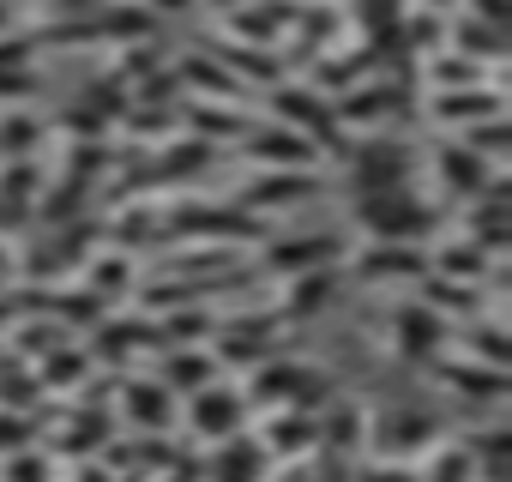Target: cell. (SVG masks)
<instances>
[{"instance_id":"6da1fadb","label":"cell","mask_w":512,"mask_h":482,"mask_svg":"<svg viewBox=\"0 0 512 482\" xmlns=\"http://www.w3.org/2000/svg\"><path fill=\"white\" fill-rule=\"evenodd\" d=\"M440 350H446V314H434L428 302H404L398 320H392V356L416 362V368H434Z\"/></svg>"},{"instance_id":"7a4b0ae2","label":"cell","mask_w":512,"mask_h":482,"mask_svg":"<svg viewBox=\"0 0 512 482\" xmlns=\"http://www.w3.org/2000/svg\"><path fill=\"white\" fill-rule=\"evenodd\" d=\"M187 398H193L187 428H193L199 440H229V434H241V416H247V398H241V392H229L223 380H211V386H199V392H187Z\"/></svg>"},{"instance_id":"3957f363","label":"cell","mask_w":512,"mask_h":482,"mask_svg":"<svg viewBox=\"0 0 512 482\" xmlns=\"http://www.w3.org/2000/svg\"><path fill=\"white\" fill-rule=\"evenodd\" d=\"M338 254H344L338 229L332 235H290V241H278V248H266V272L296 278V272H314V266H338Z\"/></svg>"},{"instance_id":"277c9868","label":"cell","mask_w":512,"mask_h":482,"mask_svg":"<svg viewBox=\"0 0 512 482\" xmlns=\"http://www.w3.org/2000/svg\"><path fill=\"white\" fill-rule=\"evenodd\" d=\"M434 169H440V187H446V193H458V199H476V193L500 175V169H494L488 157H476L464 139L440 145V151H434Z\"/></svg>"},{"instance_id":"5b68a950","label":"cell","mask_w":512,"mask_h":482,"mask_svg":"<svg viewBox=\"0 0 512 482\" xmlns=\"http://www.w3.org/2000/svg\"><path fill=\"white\" fill-rule=\"evenodd\" d=\"M428 260L416 254V241H368V254L356 260V278L362 284H392V278H422Z\"/></svg>"},{"instance_id":"8992f818","label":"cell","mask_w":512,"mask_h":482,"mask_svg":"<svg viewBox=\"0 0 512 482\" xmlns=\"http://www.w3.org/2000/svg\"><path fill=\"white\" fill-rule=\"evenodd\" d=\"M247 157L272 163V169H314L320 145H308V133L296 127H260V133H247Z\"/></svg>"},{"instance_id":"52a82bcc","label":"cell","mask_w":512,"mask_h":482,"mask_svg":"<svg viewBox=\"0 0 512 482\" xmlns=\"http://www.w3.org/2000/svg\"><path fill=\"white\" fill-rule=\"evenodd\" d=\"M314 193V169H272V175H260V181H247V193H241V211H284V205H296V199H308Z\"/></svg>"},{"instance_id":"ba28073f","label":"cell","mask_w":512,"mask_h":482,"mask_svg":"<svg viewBox=\"0 0 512 482\" xmlns=\"http://www.w3.org/2000/svg\"><path fill=\"white\" fill-rule=\"evenodd\" d=\"M440 127H476V121H494L500 115V91L494 85H458V91H434V109H428Z\"/></svg>"},{"instance_id":"9c48e42d","label":"cell","mask_w":512,"mask_h":482,"mask_svg":"<svg viewBox=\"0 0 512 482\" xmlns=\"http://www.w3.org/2000/svg\"><path fill=\"white\" fill-rule=\"evenodd\" d=\"M434 368H440V380H446L470 410L506 398V368H488V362H470V356H464V362H434Z\"/></svg>"},{"instance_id":"30bf717a","label":"cell","mask_w":512,"mask_h":482,"mask_svg":"<svg viewBox=\"0 0 512 482\" xmlns=\"http://www.w3.org/2000/svg\"><path fill=\"white\" fill-rule=\"evenodd\" d=\"M332 290H338V266H314V272H296V278H290V290H284V308H278V320H290V326L314 320V314L332 302Z\"/></svg>"},{"instance_id":"8fae6325","label":"cell","mask_w":512,"mask_h":482,"mask_svg":"<svg viewBox=\"0 0 512 482\" xmlns=\"http://www.w3.org/2000/svg\"><path fill=\"white\" fill-rule=\"evenodd\" d=\"M308 386V368L302 362H260L253 368V392H247V404H260V410H284V404H296V392Z\"/></svg>"},{"instance_id":"7c38bea8","label":"cell","mask_w":512,"mask_h":482,"mask_svg":"<svg viewBox=\"0 0 512 482\" xmlns=\"http://www.w3.org/2000/svg\"><path fill=\"white\" fill-rule=\"evenodd\" d=\"M380 434H386V440H380V452H386V458H398V464H404V458H416V452H434V446H440V440H434V434H440V422H434V416H410V410H404V416H386V422H380Z\"/></svg>"},{"instance_id":"4fadbf2b","label":"cell","mask_w":512,"mask_h":482,"mask_svg":"<svg viewBox=\"0 0 512 482\" xmlns=\"http://www.w3.org/2000/svg\"><path fill=\"white\" fill-rule=\"evenodd\" d=\"M169 386H157V380H127V392H121V404H127V416L139 422V428H163L169 422Z\"/></svg>"},{"instance_id":"5bb4252c","label":"cell","mask_w":512,"mask_h":482,"mask_svg":"<svg viewBox=\"0 0 512 482\" xmlns=\"http://www.w3.org/2000/svg\"><path fill=\"white\" fill-rule=\"evenodd\" d=\"M488 260H494V254H482L476 241L464 235V248H458V241H446L434 266H440V278H458V284H482V278H488Z\"/></svg>"},{"instance_id":"9a60e30c","label":"cell","mask_w":512,"mask_h":482,"mask_svg":"<svg viewBox=\"0 0 512 482\" xmlns=\"http://www.w3.org/2000/svg\"><path fill=\"white\" fill-rule=\"evenodd\" d=\"M217 380V356H205V350H175L169 356V392H199V386H211Z\"/></svg>"},{"instance_id":"2e32d148","label":"cell","mask_w":512,"mask_h":482,"mask_svg":"<svg viewBox=\"0 0 512 482\" xmlns=\"http://www.w3.org/2000/svg\"><path fill=\"white\" fill-rule=\"evenodd\" d=\"M464 356H470V362H488V368H506V332H500L494 320H482V326L464 338Z\"/></svg>"},{"instance_id":"e0dca14e","label":"cell","mask_w":512,"mask_h":482,"mask_svg":"<svg viewBox=\"0 0 512 482\" xmlns=\"http://www.w3.org/2000/svg\"><path fill=\"white\" fill-rule=\"evenodd\" d=\"M37 139H43V127H37V121H25V115H13L7 127H0V151H7V157H25Z\"/></svg>"},{"instance_id":"ac0fdd59","label":"cell","mask_w":512,"mask_h":482,"mask_svg":"<svg viewBox=\"0 0 512 482\" xmlns=\"http://www.w3.org/2000/svg\"><path fill=\"white\" fill-rule=\"evenodd\" d=\"M121 278H133V266H121V260H103V266L91 272V290H97V296H121Z\"/></svg>"},{"instance_id":"d6986e66","label":"cell","mask_w":512,"mask_h":482,"mask_svg":"<svg viewBox=\"0 0 512 482\" xmlns=\"http://www.w3.org/2000/svg\"><path fill=\"white\" fill-rule=\"evenodd\" d=\"M187 7H193V0H145L151 19H175V13H187Z\"/></svg>"},{"instance_id":"ffe728a7","label":"cell","mask_w":512,"mask_h":482,"mask_svg":"<svg viewBox=\"0 0 512 482\" xmlns=\"http://www.w3.org/2000/svg\"><path fill=\"white\" fill-rule=\"evenodd\" d=\"M55 7H67V13H79V7H103V0H55Z\"/></svg>"},{"instance_id":"44dd1931","label":"cell","mask_w":512,"mask_h":482,"mask_svg":"<svg viewBox=\"0 0 512 482\" xmlns=\"http://www.w3.org/2000/svg\"><path fill=\"white\" fill-rule=\"evenodd\" d=\"M13 25V7H7V0H0V31H7Z\"/></svg>"},{"instance_id":"7402d4cb","label":"cell","mask_w":512,"mask_h":482,"mask_svg":"<svg viewBox=\"0 0 512 482\" xmlns=\"http://www.w3.org/2000/svg\"><path fill=\"white\" fill-rule=\"evenodd\" d=\"M422 7H428V13H440V7H458V0H422Z\"/></svg>"},{"instance_id":"603a6c76","label":"cell","mask_w":512,"mask_h":482,"mask_svg":"<svg viewBox=\"0 0 512 482\" xmlns=\"http://www.w3.org/2000/svg\"><path fill=\"white\" fill-rule=\"evenodd\" d=\"M211 7H229V13H235V7H241V0H211Z\"/></svg>"}]
</instances>
